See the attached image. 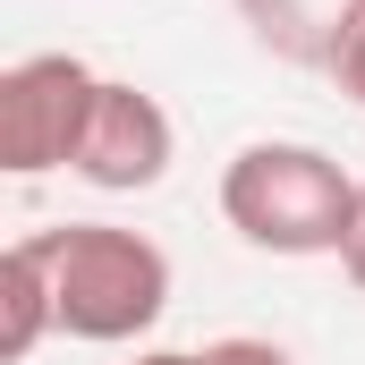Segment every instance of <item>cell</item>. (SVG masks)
I'll return each mask as SVG.
<instances>
[{
    "mask_svg": "<svg viewBox=\"0 0 365 365\" xmlns=\"http://www.w3.org/2000/svg\"><path fill=\"white\" fill-rule=\"evenodd\" d=\"M340 272H349V289L365 297V187H357V221H349V247H340Z\"/></svg>",
    "mask_w": 365,
    "mask_h": 365,
    "instance_id": "8",
    "label": "cell"
},
{
    "mask_svg": "<svg viewBox=\"0 0 365 365\" xmlns=\"http://www.w3.org/2000/svg\"><path fill=\"white\" fill-rule=\"evenodd\" d=\"M331 77H340V93H357V102H365V26L349 34V51H340V68H331Z\"/></svg>",
    "mask_w": 365,
    "mask_h": 365,
    "instance_id": "9",
    "label": "cell"
},
{
    "mask_svg": "<svg viewBox=\"0 0 365 365\" xmlns=\"http://www.w3.org/2000/svg\"><path fill=\"white\" fill-rule=\"evenodd\" d=\"M93 93H102V77L77 51H26V60H9L0 68V170H17V179L77 170Z\"/></svg>",
    "mask_w": 365,
    "mask_h": 365,
    "instance_id": "3",
    "label": "cell"
},
{
    "mask_svg": "<svg viewBox=\"0 0 365 365\" xmlns=\"http://www.w3.org/2000/svg\"><path fill=\"white\" fill-rule=\"evenodd\" d=\"M43 255H51V297H60L68 340L119 349V340H145L170 314V255L145 230L68 221V230H43Z\"/></svg>",
    "mask_w": 365,
    "mask_h": 365,
    "instance_id": "2",
    "label": "cell"
},
{
    "mask_svg": "<svg viewBox=\"0 0 365 365\" xmlns=\"http://www.w3.org/2000/svg\"><path fill=\"white\" fill-rule=\"evenodd\" d=\"M43 331H60V297H51V255H43V230L17 238L0 255V357H34Z\"/></svg>",
    "mask_w": 365,
    "mask_h": 365,
    "instance_id": "6",
    "label": "cell"
},
{
    "mask_svg": "<svg viewBox=\"0 0 365 365\" xmlns=\"http://www.w3.org/2000/svg\"><path fill=\"white\" fill-rule=\"evenodd\" d=\"M212 365H289V349L255 340V331H230V340H212Z\"/></svg>",
    "mask_w": 365,
    "mask_h": 365,
    "instance_id": "7",
    "label": "cell"
},
{
    "mask_svg": "<svg viewBox=\"0 0 365 365\" xmlns=\"http://www.w3.org/2000/svg\"><path fill=\"white\" fill-rule=\"evenodd\" d=\"M238 17L289 68H340L349 34L365 26V0H238Z\"/></svg>",
    "mask_w": 365,
    "mask_h": 365,
    "instance_id": "5",
    "label": "cell"
},
{
    "mask_svg": "<svg viewBox=\"0 0 365 365\" xmlns=\"http://www.w3.org/2000/svg\"><path fill=\"white\" fill-rule=\"evenodd\" d=\"M170 153H179L170 110H162L145 86L102 77V93H93V119H86V145H77V179L102 187V195H136V187H162Z\"/></svg>",
    "mask_w": 365,
    "mask_h": 365,
    "instance_id": "4",
    "label": "cell"
},
{
    "mask_svg": "<svg viewBox=\"0 0 365 365\" xmlns=\"http://www.w3.org/2000/svg\"><path fill=\"white\" fill-rule=\"evenodd\" d=\"M357 187L323 145H238L221 170V221L255 247V255H340L349 221H357Z\"/></svg>",
    "mask_w": 365,
    "mask_h": 365,
    "instance_id": "1",
    "label": "cell"
},
{
    "mask_svg": "<svg viewBox=\"0 0 365 365\" xmlns=\"http://www.w3.org/2000/svg\"><path fill=\"white\" fill-rule=\"evenodd\" d=\"M128 365H212V349H136Z\"/></svg>",
    "mask_w": 365,
    "mask_h": 365,
    "instance_id": "10",
    "label": "cell"
}]
</instances>
